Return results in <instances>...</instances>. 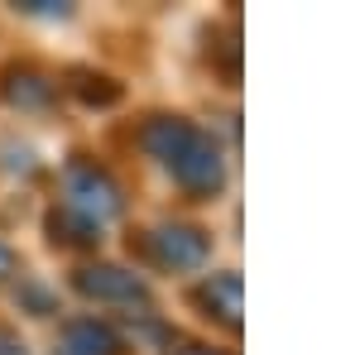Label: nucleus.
Wrapping results in <instances>:
<instances>
[{
    "label": "nucleus",
    "instance_id": "1",
    "mask_svg": "<svg viewBox=\"0 0 360 355\" xmlns=\"http://www.w3.org/2000/svg\"><path fill=\"white\" fill-rule=\"evenodd\" d=\"M139 144L173 173V183L188 197H217L226 188L221 149L212 144V135H202L193 120H183V115H154V120H144Z\"/></svg>",
    "mask_w": 360,
    "mask_h": 355
},
{
    "label": "nucleus",
    "instance_id": "2",
    "mask_svg": "<svg viewBox=\"0 0 360 355\" xmlns=\"http://www.w3.org/2000/svg\"><path fill=\"white\" fill-rule=\"evenodd\" d=\"M63 212H72V217H82L86 226L101 231L106 221H115L125 212V192H120V183L101 164L72 159L63 168Z\"/></svg>",
    "mask_w": 360,
    "mask_h": 355
},
{
    "label": "nucleus",
    "instance_id": "3",
    "mask_svg": "<svg viewBox=\"0 0 360 355\" xmlns=\"http://www.w3.org/2000/svg\"><path fill=\"white\" fill-rule=\"evenodd\" d=\"M72 288L91 302H111V307H149V283L125 264H82L72 273Z\"/></svg>",
    "mask_w": 360,
    "mask_h": 355
},
{
    "label": "nucleus",
    "instance_id": "4",
    "mask_svg": "<svg viewBox=\"0 0 360 355\" xmlns=\"http://www.w3.org/2000/svg\"><path fill=\"white\" fill-rule=\"evenodd\" d=\"M144 250L154 254V264L164 269H202L212 254V235L193 221H164L144 235Z\"/></svg>",
    "mask_w": 360,
    "mask_h": 355
},
{
    "label": "nucleus",
    "instance_id": "5",
    "mask_svg": "<svg viewBox=\"0 0 360 355\" xmlns=\"http://www.w3.org/2000/svg\"><path fill=\"white\" fill-rule=\"evenodd\" d=\"M53 355H120V336L96 317H72L58 331V351Z\"/></svg>",
    "mask_w": 360,
    "mask_h": 355
},
{
    "label": "nucleus",
    "instance_id": "6",
    "mask_svg": "<svg viewBox=\"0 0 360 355\" xmlns=\"http://www.w3.org/2000/svg\"><path fill=\"white\" fill-rule=\"evenodd\" d=\"M197 298L207 307V317H217L226 331H240V273H212Z\"/></svg>",
    "mask_w": 360,
    "mask_h": 355
},
{
    "label": "nucleus",
    "instance_id": "7",
    "mask_svg": "<svg viewBox=\"0 0 360 355\" xmlns=\"http://www.w3.org/2000/svg\"><path fill=\"white\" fill-rule=\"evenodd\" d=\"M5 96L15 106H49L53 101V82L39 67H10L5 72Z\"/></svg>",
    "mask_w": 360,
    "mask_h": 355
},
{
    "label": "nucleus",
    "instance_id": "8",
    "mask_svg": "<svg viewBox=\"0 0 360 355\" xmlns=\"http://www.w3.org/2000/svg\"><path fill=\"white\" fill-rule=\"evenodd\" d=\"M68 86H72V96L86 101V106H115L120 101V82H111L106 72H91V67H77Z\"/></svg>",
    "mask_w": 360,
    "mask_h": 355
},
{
    "label": "nucleus",
    "instance_id": "9",
    "mask_svg": "<svg viewBox=\"0 0 360 355\" xmlns=\"http://www.w3.org/2000/svg\"><path fill=\"white\" fill-rule=\"evenodd\" d=\"M49 231H53V240H63V245H96V235H101V231H96V226H86L82 217H72V212H63V207H58L53 217H49Z\"/></svg>",
    "mask_w": 360,
    "mask_h": 355
},
{
    "label": "nucleus",
    "instance_id": "10",
    "mask_svg": "<svg viewBox=\"0 0 360 355\" xmlns=\"http://www.w3.org/2000/svg\"><path fill=\"white\" fill-rule=\"evenodd\" d=\"M0 355H29V351H25V341H20V336H15L10 327H0Z\"/></svg>",
    "mask_w": 360,
    "mask_h": 355
},
{
    "label": "nucleus",
    "instance_id": "11",
    "mask_svg": "<svg viewBox=\"0 0 360 355\" xmlns=\"http://www.w3.org/2000/svg\"><path fill=\"white\" fill-rule=\"evenodd\" d=\"M10 269H15V250H10L5 240H0V278H5Z\"/></svg>",
    "mask_w": 360,
    "mask_h": 355
},
{
    "label": "nucleus",
    "instance_id": "12",
    "mask_svg": "<svg viewBox=\"0 0 360 355\" xmlns=\"http://www.w3.org/2000/svg\"><path fill=\"white\" fill-rule=\"evenodd\" d=\"M183 355H217V351H183Z\"/></svg>",
    "mask_w": 360,
    "mask_h": 355
}]
</instances>
